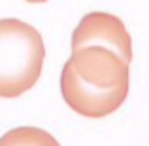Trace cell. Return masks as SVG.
Returning a JSON list of instances; mask_svg holds the SVG:
<instances>
[{
	"mask_svg": "<svg viewBox=\"0 0 149 146\" xmlns=\"http://www.w3.org/2000/svg\"><path fill=\"white\" fill-rule=\"evenodd\" d=\"M0 146H61L49 131L32 125L10 129L0 137Z\"/></svg>",
	"mask_w": 149,
	"mask_h": 146,
	"instance_id": "obj_4",
	"label": "cell"
},
{
	"mask_svg": "<svg viewBox=\"0 0 149 146\" xmlns=\"http://www.w3.org/2000/svg\"><path fill=\"white\" fill-rule=\"evenodd\" d=\"M91 46L113 51L125 63L132 61V38L117 15L106 11H91L83 15L72 32V51Z\"/></svg>",
	"mask_w": 149,
	"mask_h": 146,
	"instance_id": "obj_3",
	"label": "cell"
},
{
	"mask_svg": "<svg viewBox=\"0 0 149 146\" xmlns=\"http://www.w3.org/2000/svg\"><path fill=\"white\" fill-rule=\"evenodd\" d=\"M128 63L106 48L72 51L61 72V93L76 114L100 120L123 106L128 97Z\"/></svg>",
	"mask_w": 149,
	"mask_h": 146,
	"instance_id": "obj_1",
	"label": "cell"
},
{
	"mask_svg": "<svg viewBox=\"0 0 149 146\" xmlns=\"http://www.w3.org/2000/svg\"><path fill=\"white\" fill-rule=\"evenodd\" d=\"M45 46L40 30L15 17L0 19V97L15 99L40 80Z\"/></svg>",
	"mask_w": 149,
	"mask_h": 146,
	"instance_id": "obj_2",
	"label": "cell"
},
{
	"mask_svg": "<svg viewBox=\"0 0 149 146\" xmlns=\"http://www.w3.org/2000/svg\"><path fill=\"white\" fill-rule=\"evenodd\" d=\"M25 2H30V4H44V2H47V0H25Z\"/></svg>",
	"mask_w": 149,
	"mask_h": 146,
	"instance_id": "obj_5",
	"label": "cell"
}]
</instances>
